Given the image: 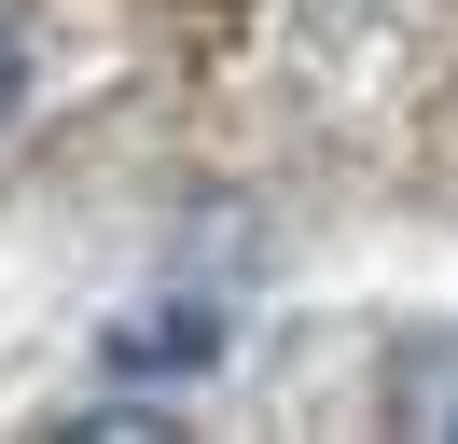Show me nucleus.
I'll use <instances>...</instances> for the list:
<instances>
[{"label": "nucleus", "mask_w": 458, "mask_h": 444, "mask_svg": "<svg viewBox=\"0 0 458 444\" xmlns=\"http://www.w3.org/2000/svg\"><path fill=\"white\" fill-rule=\"evenodd\" d=\"M389 416L403 431H458V333H417L389 361Z\"/></svg>", "instance_id": "nucleus-1"}, {"label": "nucleus", "mask_w": 458, "mask_h": 444, "mask_svg": "<svg viewBox=\"0 0 458 444\" xmlns=\"http://www.w3.org/2000/svg\"><path fill=\"white\" fill-rule=\"evenodd\" d=\"M0 111H14V14H0Z\"/></svg>", "instance_id": "nucleus-2"}]
</instances>
